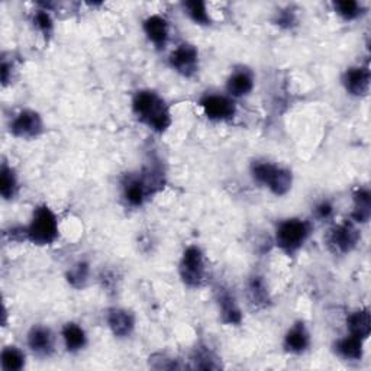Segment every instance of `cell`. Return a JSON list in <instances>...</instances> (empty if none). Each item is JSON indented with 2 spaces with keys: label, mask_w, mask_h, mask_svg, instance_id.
Wrapping results in <instances>:
<instances>
[{
  "label": "cell",
  "mask_w": 371,
  "mask_h": 371,
  "mask_svg": "<svg viewBox=\"0 0 371 371\" xmlns=\"http://www.w3.org/2000/svg\"><path fill=\"white\" fill-rule=\"evenodd\" d=\"M347 329L349 335H354V337L365 341L370 337L371 331V316L370 310L367 308L352 312L347 317Z\"/></svg>",
  "instance_id": "obj_16"
},
{
  "label": "cell",
  "mask_w": 371,
  "mask_h": 371,
  "mask_svg": "<svg viewBox=\"0 0 371 371\" xmlns=\"http://www.w3.org/2000/svg\"><path fill=\"white\" fill-rule=\"evenodd\" d=\"M190 361L193 363L191 368H198V370H218V368H221V363L218 361V357L206 347H199V348L194 349Z\"/></svg>",
  "instance_id": "obj_25"
},
{
  "label": "cell",
  "mask_w": 371,
  "mask_h": 371,
  "mask_svg": "<svg viewBox=\"0 0 371 371\" xmlns=\"http://www.w3.org/2000/svg\"><path fill=\"white\" fill-rule=\"evenodd\" d=\"M183 8L186 13L189 15L190 19L198 25H210L212 19L209 16L206 3L202 0H190V2H184Z\"/></svg>",
  "instance_id": "obj_26"
},
{
  "label": "cell",
  "mask_w": 371,
  "mask_h": 371,
  "mask_svg": "<svg viewBox=\"0 0 371 371\" xmlns=\"http://www.w3.org/2000/svg\"><path fill=\"white\" fill-rule=\"evenodd\" d=\"M370 70L368 67H351L342 76V84L345 90L356 97L367 96L370 90Z\"/></svg>",
  "instance_id": "obj_10"
},
{
  "label": "cell",
  "mask_w": 371,
  "mask_h": 371,
  "mask_svg": "<svg viewBox=\"0 0 371 371\" xmlns=\"http://www.w3.org/2000/svg\"><path fill=\"white\" fill-rule=\"evenodd\" d=\"M222 321L228 325H239L242 321V313L235 302V299L228 292H222L218 297Z\"/></svg>",
  "instance_id": "obj_20"
},
{
  "label": "cell",
  "mask_w": 371,
  "mask_h": 371,
  "mask_svg": "<svg viewBox=\"0 0 371 371\" xmlns=\"http://www.w3.org/2000/svg\"><path fill=\"white\" fill-rule=\"evenodd\" d=\"M135 116L152 131L163 134L171 125V113L166 100L152 90H139L132 99Z\"/></svg>",
  "instance_id": "obj_1"
},
{
  "label": "cell",
  "mask_w": 371,
  "mask_h": 371,
  "mask_svg": "<svg viewBox=\"0 0 371 371\" xmlns=\"http://www.w3.org/2000/svg\"><path fill=\"white\" fill-rule=\"evenodd\" d=\"M363 347H364L363 340L354 337V335H347L345 338H341L335 342L333 349L341 358L357 361L363 358V352H364Z\"/></svg>",
  "instance_id": "obj_18"
},
{
  "label": "cell",
  "mask_w": 371,
  "mask_h": 371,
  "mask_svg": "<svg viewBox=\"0 0 371 371\" xmlns=\"http://www.w3.org/2000/svg\"><path fill=\"white\" fill-rule=\"evenodd\" d=\"M147 38L157 47L164 48L168 41V24L160 15H151L143 24Z\"/></svg>",
  "instance_id": "obj_13"
},
{
  "label": "cell",
  "mask_w": 371,
  "mask_h": 371,
  "mask_svg": "<svg viewBox=\"0 0 371 371\" xmlns=\"http://www.w3.org/2000/svg\"><path fill=\"white\" fill-rule=\"evenodd\" d=\"M352 219L357 223H367L371 216V193L368 189H358L354 193V210Z\"/></svg>",
  "instance_id": "obj_22"
},
{
  "label": "cell",
  "mask_w": 371,
  "mask_h": 371,
  "mask_svg": "<svg viewBox=\"0 0 371 371\" xmlns=\"http://www.w3.org/2000/svg\"><path fill=\"white\" fill-rule=\"evenodd\" d=\"M33 25L37 26V29L44 35V37H51L52 29H54V22H52V17L48 13V10L41 9L33 15Z\"/></svg>",
  "instance_id": "obj_29"
},
{
  "label": "cell",
  "mask_w": 371,
  "mask_h": 371,
  "mask_svg": "<svg viewBox=\"0 0 371 371\" xmlns=\"http://www.w3.org/2000/svg\"><path fill=\"white\" fill-rule=\"evenodd\" d=\"M0 73H2V83L3 86H6L10 80V73H12V64H9L5 58L2 60V70H0Z\"/></svg>",
  "instance_id": "obj_32"
},
{
  "label": "cell",
  "mask_w": 371,
  "mask_h": 371,
  "mask_svg": "<svg viewBox=\"0 0 371 371\" xmlns=\"http://www.w3.org/2000/svg\"><path fill=\"white\" fill-rule=\"evenodd\" d=\"M278 25H286V26H290L293 22H294V17H293V13L290 12H283L280 13V17H278Z\"/></svg>",
  "instance_id": "obj_33"
},
{
  "label": "cell",
  "mask_w": 371,
  "mask_h": 371,
  "mask_svg": "<svg viewBox=\"0 0 371 371\" xmlns=\"http://www.w3.org/2000/svg\"><path fill=\"white\" fill-rule=\"evenodd\" d=\"M17 189L19 186H17L15 170L3 163L2 168H0V194L5 200H12L16 196Z\"/></svg>",
  "instance_id": "obj_24"
},
{
  "label": "cell",
  "mask_w": 371,
  "mask_h": 371,
  "mask_svg": "<svg viewBox=\"0 0 371 371\" xmlns=\"http://www.w3.org/2000/svg\"><path fill=\"white\" fill-rule=\"evenodd\" d=\"M28 347L33 354L49 357L54 352V335L51 329L42 325H35L28 332Z\"/></svg>",
  "instance_id": "obj_12"
},
{
  "label": "cell",
  "mask_w": 371,
  "mask_h": 371,
  "mask_svg": "<svg viewBox=\"0 0 371 371\" xmlns=\"http://www.w3.org/2000/svg\"><path fill=\"white\" fill-rule=\"evenodd\" d=\"M254 89V77L248 70H235L226 81V92L229 96L244 97L248 96Z\"/></svg>",
  "instance_id": "obj_14"
},
{
  "label": "cell",
  "mask_w": 371,
  "mask_h": 371,
  "mask_svg": "<svg viewBox=\"0 0 371 371\" xmlns=\"http://www.w3.org/2000/svg\"><path fill=\"white\" fill-rule=\"evenodd\" d=\"M168 63L171 68L175 70L179 74L184 77H191L196 74L199 68V51L194 45L183 42L171 52Z\"/></svg>",
  "instance_id": "obj_8"
},
{
  "label": "cell",
  "mask_w": 371,
  "mask_h": 371,
  "mask_svg": "<svg viewBox=\"0 0 371 371\" xmlns=\"http://www.w3.org/2000/svg\"><path fill=\"white\" fill-rule=\"evenodd\" d=\"M360 241V231L351 222L333 226L326 238L329 250L335 254H348L356 248Z\"/></svg>",
  "instance_id": "obj_6"
},
{
  "label": "cell",
  "mask_w": 371,
  "mask_h": 371,
  "mask_svg": "<svg viewBox=\"0 0 371 371\" xmlns=\"http://www.w3.org/2000/svg\"><path fill=\"white\" fill-rule=\"evenodd\" d=\"M200 106L210 120H231L237 113L234 100L223 95H205L200 99Z\"/></svg>",
  "instance_id": "obj_9"
},
{
  "label": "cell",
  "mask_w": 371,
  "mask_h": 371,
  "mask_svg": "<svg viewBox=\"0 0 371 371\" xmlns=\"http://www.w3.org/2000/svg\"><path fill=\"white\" fill-rule=\"evenodd\" d=\"M63 341L65 345V349L68 352H79L81 351L87 344V335L84 329L74 322H68L63 326L61 331Z\"/></svg>",
  "instance_id": "obj_19"
},
{
  "label": "cell",
  "mask_w": 371,
  "mask_h": 371,
  "mask_svg": "<svg viewBox=\"0 0 371 371\" xmlns=\"http://www.w3.org/2000/svg\"><path fill=\"white\" fill-rule=\"evenodd\" d=\"M150 365L157 370H174V368H183L175 358L167 357L166 354H154L150 357Z\"/></svg>",
  "instance_id": "obj_30"
},
{
  "label": "cell",
  "mask_w": 371,
  "mask_h": 371,
  "mask_svg": "<svg viewBox=\"0 0 371 371\" xmlns=\"http://www.w3.org/2000/svg\"><path fill=\"white\" fill-rule=\"evenodd\" d=\"M332 214H333V206L326 200L321 202L315 207V215L317 219H321V221L329 219L332 216Z\"/></svg>",
  "instance_id": "obj_31"
},
{
  "label": "cell",
  "mask_w": 371,
  "mask_h": 371,
  "mask_svg": "<svg viewBox=\"0 0 371 371\" xmlns=\"http://www.w3.org/2000/svg\"><path fill=\"white\" fill-rule=\"evenodd\" d=\"M251 174L257 183L269 187L276 196H285L293 184V174L289 168L269 161H255L251 166Z\"/></svg>",
  "instance_id": "obj_3"
},
{
  "label": "cell",
  "mask_w": 371,
  "mask_h": 371,
  "mask_svg": "<svg viewBox=\"0 0 371 371\" xmlns=\"http://www.w3.org/2000/svg\"><path fill=\"white\" fill-rule=\"evenodd\" d=\"M310 223L308 221L290 218L281 221L276 229V244L281 251L289 255L297 253L310 235Z\"/></svg>",
  "instance_id": "obj_4"
},
{
  "label": "cell",
  "mask_w": 371,
  "mask_h": 371,
  "mask_svg": "<svg viewBox=\"0 0 371 371\" xmlns=\"http://www.w3.org/2000/svg\"><path fill=\"white\" fill-rule=\"evenodd\" d=\"M150 196V191L144 183V180L139 177H128L127 182L123 183V198H125L127 203L139 207L143 206L145 199Z\"/></svg>",
  "instance_id": "obj_17"
},
{
  "label": "cell",
  "mask_w": 371,
  "mask_h": 371,
  "mask_svg": "<svg viewBox=\"0 0 371 371\" xmlns=\"http://www.w3.org/2000/svg\"><path fill=\"white\" fill-rule=\"evenodd\" d=\"M0 364L5 371H21L26 364V357L24 351L17 347H5L0 356Z\"/></svg>",
  "instance_id": "obj_23"
},
{
  "label": "cell",
  "mask_w": 371,
  "mask_h": 371,
  "mask_svg": "<svg viewBox=\"0 0 371 371\" xmlns=\"http://www.w3.org/2000/svg\"><path fill=\"white\" fill-rule=\"evenodd\" d=\"M335 12H337L342 19L345 21H354L363 13V8L356 0H338L333 3Z\"/></svg>",
  "instance_id": "obj_28"
},
{
  "label": "cell",
  "mask_w": 371,
  "mask_h": 371,
  "mask_svg": "<svg viewBox=\"0 0 371 371\" xmlns=\"http://www.w3.org/2000/svg\"><path fill=\"white\" fill-rule=\"evenodd\" d=\"M246 293H248V299L253 306L255 308H266L270 303V294L267 290L266 283H264L262 277L253 276L246 286Z\"/></svg>",
  "instance_id": "obj_21"
},
{
  "label": "cell",
  "mask_w": 371,
  "mask_h": 371,
  "mask_svg": "<svg viewBox=\"0 0 371 371\" xmlns=\"http://www.w3.org/2000/svg\"><path fill=\"white\" fill-rule=\"evenodd\" d=\"M9 131L13 136L21 139L38 138L44 131V123L38 112L24 109L17 113L9 125Z\"/></svg>",
  "instance_id": "obj_7"
},
{
  "label": "cell",
  "mask_w": 371,
  "mask_h": 371,
  "mask_svg": "<svg viewBox=\"0 0 371 371\" xmlns=\"http://www.w3.org/2000/svg\"><path fill=\"white\" fill-rule=\"evenodd\" d=\"M25 237L35 245H51L60 235L58 218L48 205H40L33 210L29 225L24 229Z\"/></svg>",
  "instance_id": "obj_2"
},
{
  "label": "cell",
  "mask_w": 371,
  "mask_h": 371,
  "mask_svg": "<svg viewBox=\"0 0 371 371\" xmlns=\"http://www.w3.org/2000/svg\"><path fill=\"white\" fill-rule=\"evenodd\" d=\"M310 345V333L303 322L294 324L285 337V348L292 354H302Z\"/></svg>",
  "instance_id": "obj_15"
},
{
  "label": "cell",
  "mask_w": 371,
  "mask_h": 371,
  "mask_svg": "<svg viewBox=\"0 0 371 371\" xmlns=\"http://www.w3.org/2000/svg\"><path fill=\"white\" fill-rule=\"evenodd\" d=\"M106 322L118 338H127L135 329V316L122 308H111L106 312Z\"/></svg>",
  "instance_id": "obj_11"
},
{
  "label": "cell",
  "mask_w": 371,
  "mask_h": 371,
  "mask_svg": "<svg viewBox=\"0 0 371 371\" xmlns=\"http://www.w3.org/2000/svg\"><path fill=\"white\" fill-rule=\"evenodd\" d=\"M89 274H90L89 264H87L86 261H79L74 264L73 267H70L65 277H67V281L74 289H81L86 286L87 280H89Z\"/></svg>",
  "instance_id": "obj_27"
},
{
  "label": "cell",
  "mask_w": 371,
  "mask_h": 371,
  "mask_svg": "<svg viewBox=\"0 0 371 371\" xmlns=\"http://www.w3.org/2000/svg\"><path fill=\"white\" fill-rule=\"evenodd\" d=\"M179 273L186 286L189 287L202 286L206 274V267H205V255L198 245H190L184 250L179 264Z\"/></svg>",
  "instance_id": "obj_5"
}]
</instances>
